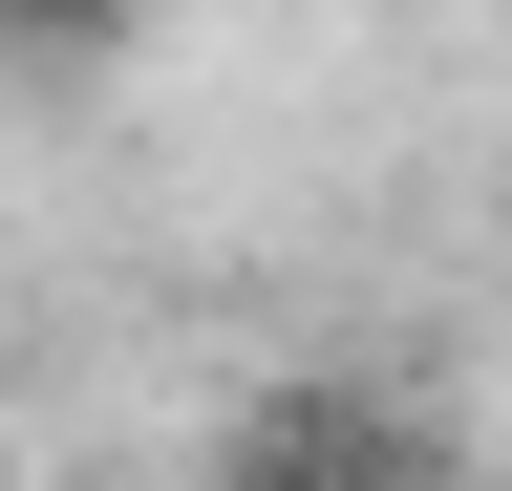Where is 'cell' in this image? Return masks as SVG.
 <instances>
[{
    "label": "cell",
    "instance_id": "6da1fadb",
    "mask_svg": "<svg viewBox=\"0 0 512 491\" xmlns=\"http://www.w3.org/2000/svg\"><path fill=\"white\" fill-rule=\"evenodd\" d=\"M214 491H427V449H406V406L363 363H299V385H256L214 427Z\"/></svg>",
    "mask_w": 512,
    "mask_h": 491
},
{
    "label": "cell",
    "instance_id": "7a4b0ae2",
    "mask_svg": "<svg viewBox=\"0 0 512 491\" xmlns=\"http://www.w3.org/2000/svg\"><path fill=\"white\" fill-rule=\"evenodd\" d=\"M128 22H150V0H0V43H22V65H107Z\"/></svg>",
    "mask_w": 512,
    "mask_h": 491
}]
</instances>
